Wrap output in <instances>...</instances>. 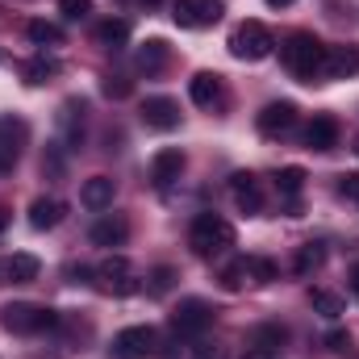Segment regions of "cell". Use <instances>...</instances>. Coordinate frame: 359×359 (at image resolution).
Here are the masks:
<instances>
[{
	"mask_svg": "<svg viewBox=\"0 0 359 359\" xmlns=\"http://www.w3.org/2000/svg\"><path fill=\"white\" fill-rule=\"evenodd\" d=\"M280 63H284L297 80L313 84V80L326 76V46H322L313 34H292V38L280 46Z\"/></svg>",
	"mask_w": 359,
	"mask_h": 359,
	"instance_id": "1",
	"label": "cell"
},
{
	"mask_svg": "<svg viewBox=\"0 0 359 359\" xmlns=\"http://www.w3.org/2000/svg\"><path fill=\"white\" fill-rule=\"evenodd\" d=\"M188 243H192V251L201 259H213V255H222V251L234 247V226L222 213H196V222L188 230Z\"/></svg>",
	"mask_w": 359,
	"mask_h": 359,
	"instance_id": "2",
	"label": "cell"
},
{
	"mask_svg": "<svg viewBox=\"0 0 359 359\" xmlns=\"http://www.w3.org/2000/svg\"><path fill=\"white\" fill-rule=\"evenodd\" d=\"M0 326L8 334H42V330H55L59 326V313L46 309V305H29V301H8L0 309Z\"/></svg>",
	"mask_w": 359,
	"mask_h": 359,
	"instance_id": "3",
	"label": "cell"
},
{
	"mask_svg": "<svg viewBox=\"0 0 359 359\" xmlns=\"http://www.w3.org/2000/svg\"><path fill=\"white\" fill-rule=\"evenodd\" d=\"M271 46H276V38H271V29L264 25V21H243V25L230 34V55L243 59V63H259V59H268Z\"/></svg>",
	"mask_w": 359,
	"mask_h": 359,
	"instance_id": "4",
	"label": "cell"
},
{
	"mask_svg": "<svg viewBox=\"0 0 359 359\" xmlns=\"http://www.w3.org/2000/svg\"><path fill=\"white\" fill-rule=\"evenodd\" d=\"M222 13H226V0H176L172 8L180 29H209L222 21Z\"/></svg>",
	"mask_w": 359,
	"mask_h": 359,
	"instance_id": "5",
	"label": "cell"
},
{
	"mask_svg": "<svg viewBox=\"0 0 359 359\" xmlns=\"http://www.w3.org/2000/svg\"><path fill=\"white\" fill-rule=\"evenodd\" d=\"M96 280H100V288L113 292V297L138 292V276H134V268H130V259H121V255H109V259L96 268Z\"/></svg>",
	"mask_w": 359,
	"mask_h": 359,
	"instance_id": "6",
	"label": "cell"
},
{
	"mask_svg": "<svg viewBox=\"0 0 359 359\" xmlns=\"http://www.w3.org/2000/svg\"><path fill=\"white\" fill-rule=\"evenodd\" d=\"M155 347H159V334L151 326H126L113 339V355L117 359H147V355H155Z\"/></svg>",
	"mask_w": 359,
	"mask_h": 359,
	"instance_id": "7",
	"label": "cell"
},
{
	"mask_svg": "<svg viewBox=\"0 0 359 359\" xmlns=\"http://www.w3.org/2000/svg\"><path fill=\"white\" fill-rule=\"evenodd\" d=\"M255 126H259L264 138H284V134H292V126H297V104H292V100H271V104L259 109Z\"/></svg>",
	"mask_w": 359,
	"mask_h": 359,
	"instance_id": "8",
	"label": "cell"
},
{
	"mask_svg": "<svg viewBox=\"0 0 359 359\" xmlns=\"http://www.w3.org/2000/svg\"><path fill=\"white\" fill-rule=\"evenodd\" d=\"M142 121H147L151 130L168 134V130L180 126V104L172 96H147V100H142Z\"/></svg>",
	"mask_w": 359,
	"mask_h": 359,
	"instance_id": "9",
	"label": "cell"
},
{
	"mask_svg": "<svg viewBox=\"0 0 359 359\" xmlns=\"http://www.w3.org/2000/svg\"><path fill=\"white\" fill-rule=\"evenodd\" d=\"M209 322H213V309L205 301H196V297L192 301H180V309L172 313V330L176 334H201Z\"/></svg>",
	"mask_w": 359,
	"mask_h": 359,
	"instance_id": "10",
	"label": "cell"
},
{
	"mask_svg": "<svg viewBox=\"0 0 359 359\" xmlns=\"http://www.w3.org/2000/svg\"><path fill=\"white\" fill-rule=\"evenodd\" d=\"M230 192H234V201H238L243 213H259L264 209V188H259V180L251 176V172H238V176L230 180Z\"/></svg>",
	"mask_w": 359,
	"mask_h": 359,
	"instance_id": "11",
	"label": "cell"
},
{
	"mask_svg": "<svg viewBox=\"0 0 359 359\" xmlns=\"http://www.w3.org/2000/svg\"><path fill=\"white\" fill-rule=\"evenodd\" d=\"M63 217H67V205H63L59 196H38V201L29 205V226H34V230H55Z\"/></svg>",
	"mask_w": 359,
	"mask_h": 359,
	"instance_id": "12",
	"label": "cell"
},
{
	"mask_svg": "<svg viewBox=\"0 0 359 359\" xmlns=\"http://www.w3.org/2000/svg\"><path fill=\"white\" fill-rule=\"evenodd\" d=\"M180 172H184V151H180V147H163V151L151 159V180H155L159 188H168L172 180H180Z\"/></svg>",
	"mask_w": 359,
	"mask_h": 359,
	"instance_id": "13",
	"label": "cell"
},
{
	"mask_svg": "<svg viewBox=\"0 0 359 359\" xmlns=\"http://www.w3.org/2000/svg\"><path fill=\"white\" fill-rule=\"evenodd\" d=\"M339 142V121L330 117V113H318L313 121H309V130H305V147L309 151H330Z\"/></svg>",
	"mask_w": 359,
	"mask_h": 359,
	"instance_id": "14",
	"label": "cell"
},
{
	"mask_svg": "<svg viewBox=\"0 0 359 359\" xmlns=\"http://www.w3.org/2000/svg\"><path fill=\"white\" fill-rule=\"evenodd\" d=\"M326 76L334 80L359 76V46H326Z\"/></svg>",
	"mask_w": 359,
	"mask_h": 359,
	"instance_id": "15",
	"label": "cell"
},
{
	"mask_svg": "<svg viewBox=\"0 0 359 359\" xmlns=\"http://www.w3.org/2000/svg\"><path fill=\"white\" fill-rule=\"evenodd\" d=\"M188 96L201 104V109H213L222 100V76L217 72H196L192 84H188Z\"/></svg>",
	"mask_w": 359,
	"mask_h": 359,
	"instance_id": "16",
	"label": "cell"
},
{
	"mask_svg": "<svg viewBox=\"0 0 359 359\" xmlns=\"http://www.w3.org/2000/svg\"><path fill=\"white\" fill-rule=\"evenodd\" d=\"M126 238H130V222L126 217H100L92 226V243L96 247H121Z\"/></svg>",
	"mask_w": 359,
	"mask_h": 359,
	"instance_id": "17",
	"label": "cell"
},
{
	"mask_svg": "<svg viewBox=\"0 0 359 359\" xmlns=\"http://www.w3.org/2000/svg\"><path fill=\"white\" fill-rule=\"evenodd\" d=\"M80 201L88 205V209H109L113 205V180L109 176H92L84 188H80Z\"/></svg>",
	"mask_w": 359,
	"mask_h": 359,
	"instance_id": "18",
	"label": "cell"
},
{
	"mask_svg": "<svg viewBox=\"0 0 359 359\" xmlns=\"http://www.w3.org/2000/svg\"><path fill=\"white\" fill-rule=\"evenodd\" d=\"M134 63H138V72H147V76H155V72H163L168 67V42H159V38H151L138 55H134Z\"/></svg>",
	"mask_w": 359,
	"mask_h": 359,
	"instance_id": "19",
	"label": "cell"
},
{
	"mask_svg": "<svg viewBox=\"0 0 359 359\" xmlns=\"http://www.w3.org/2000/svg\"><path fill=\"white\" fill-rule=\"evenodd\" d=\"M96 42H100V46H109V50L126 46V42H130V21H121V17L100 21V25H96Z\"/></svg>",
	"mask_w": 359,
	"mask_h": 359,
	"instance_id": "20",
	"label": "cell"
},
{
	"mask_svg": "<svg viewBox=\"0 0 359 359\" xmlns=\"http://www.w3.org/2000/svg\"><path fill=\"white\" fill-rule=\"evenodd\" d=\"M322 264H326V247H322V243H305V247L297 251V259H292V271H297V276H313Z\"/></svg>",
	"mask_w": 359,
	"mask_h": 359,
	"instance_id": "21",
	"label": "cell"
},
{
	"mask_svg": "<svg viewBox=\"0 0 359 359\" xmlns=\"http://www.w3.org/2000/svg\"><path fill=\"white\" fill-rule=\"evenodd\" d=\"M301 188H305V172H301V168H280V172H276V192H280L288 205H297Z\"/></svg>",
	"mask_w": 359,
	"mask_h": 359,
	"instance_id": "22",
	"label": "cell"
},
{
	"mask_svg": "<svg viewBox=\"0 0 359 359\" xmlns=\"http://www.w3.org/2000/svg\"><path fill=\"white\" fill-rule=\"evenodd\" d=\"M309 301H313V309H318L322 318H330V322H334V318L343 313V297H339V292H326V288H313V292H309Z\"/></svg>",
	"mask_w": 359,
	"mask_h": 359,
	"instance_id": "23",
	"label": "cell"
},
{
	"mask_svg": "<svg viewBox=\"0 0 359 359\" xmlns=\"http://www.w3.org/2000/svg\"><path fill=\"white\" fill-rule=\"evenodd\" d=\"M21 138V134H17ZM17 138H13V121H0V172H8L13 163H17Z\"/></svg>",
	"mask_w": 359,
	"mask_h": 359,
	"instance_id": "24",
	"label": "cell"
},
{
	"mask_svg": "<svg viewBox=\"0 0 359 359\" xmlns=\"http://www.w3.org/2000/svg\"><path fill=\"white\" fill-rule=\"evenodd\" d=\"M8 276H13L17 284H29V280H38V259H34V255H25V251H17V255L8 259Z\"/></svg>",
	"mask_w": 359,
	"mask_h": 359,
	"instance_id": "25",
	"label": "cell"
},
{
	"mask_svg": "<svg viewBox=\"0 0 359 359\" xmlns=\"http://www.w3.org/2000/svg\"><path fill=\"white\" fill-rule=\"evenodd\" d=\"M29 42L34 46H55V42H63V29L59 25H50V21H29Z\"/></svg>",
	"mask_w": 359,
	"mask_h": 359,
	"instance_id": "26",
	"label": "cell"
},
{
	"mask_svg": "<svg viewBox=\"0 0 359 359\" xmlns=\"http://www.w3.org/2000/svg\"><path fill=\"white\" fill-rule=\"evenodd\" d=\"M243 264H247V280H251V284H271V280H276V268H271V259L247 255Z\"/></svg>",
	"mask_w": 359,
	"mask_h": 359,
	"instance_id": "27",
	"label": "cell"
},
{
	"mask_svg": "<svg viewBox=\"0 0 359 359\" xmlns=\"http://www.w3.org/2000/svg\"><path fill=\"white\" fill-rule=\"evenodd\" d=\"M243 284H247V264H243V259H234L230 268L222 271V288H226V292H238Z\"/></svg>",
	"mask_w": 359,
	"mask_h": 359,
	"instance_id": "28",
	"label": "cell"
},
{
	"mask_svg": "<svg viewBox=\"0 0 359 359\" xmlns=\"http://www.w3.org/2000/svg\"><path fill=\"white\" fill-rule=\"evenodd\" d=\"M172 284H176V268H168V264H163V268L151 271V292H155V297H163Z\"/></svg>",
	"mask_w": 359,
	"mask_h": 359,
	"instance_id": "29",
	"label": "cell"
},
{
	"mask_svg": "<svg viewBox=\"0 0 359 359\" xmlns=\"http://www.w3.org/2000/svg\"><path fill=\"white\" fill-rule=\"evenodd\" d=\"M55 72H59V63H55V59H34V63L25 67L29 84H42V80H46V76H55Z\"/></svg>",
	"mask_w": 359,
	"mask_h": 359,
	"instance_id": "30",
	"label": "cell"
},
{
	"mask_svg": "<svg viewBox=\"0 0 359 359\" xmlns=\"http://www.w3.org/2000/svg\"><path fill=\"white\" fill-rule=\"evenodd\" d=\"M326 347H330L334 355H351V351H355V343H351V334H343V330H334V334H326Z\"/></svg>",
	"mask_w": 359,
	"mask_h": 359,
	"instance_id": "31",
	"label": "cell"
},
{
	"mask_svg": "<svg viewBox=\"0 0 359 359\" xmlns=\"http://www.w3.org/2000/svg\"><path fill=\"white\" fill-rule=\"evenodd\" d=\"M339 196H347L351 205H359V172H347V176H339Z\"/></svg>",
	"mask_w": 359,
	"mask_h": 359,
	"instance_id": "32",
	"label": "cell"
},
{
	"mask_svg": "<svg viewBox=\"0 0 359 359\" xmlns=\"http://www.w3.org/2000/svg\"><path fill=\"white\" fill-rule=\"evenodd\" d=\"M59 8H63V17L80 21V17H88L92 13V0H59Z\"/></svg>",
	"mask_w": 359,
	"mask_h": 359,
	"instance_id": "33",
	"label": "cell"
},
{
	"mask_svg": "<svg viewBox=\"0 0 359 359\" xmlns=\"http://www.w3.org/2000/svg\"><path fill=\"white\" fill-rule=\"evenodd\" d=\"M104 96H113V100H121V96H130V80H121V76H104Z\"/></svg>",
	"mask_w": 359,
	"mask_h": 359,
	"instance_id": "34",
	"label": "cell"
},
{
	"mask_svg": "<svg viewBox=\"0 0 359 359\" xmlns=\"http://www.w3.org/2000/svg\"><path fill=\"white\" fill-rule=\"evenodd\" d=\"M243 359H276V355H271L268 347H251V351H247Z\"/></svg>",
	"mask_w": 359,
	"mask_h": 359,
	"instance_id": "35",
	"label": "cell"
},
{
	"mask_svg": "<svg viewBox=\"0 0 359 359\" xmlns=\"http://www.w3.org/2000/svg\"><path fill=\"white\" fill-rule=\"evenodd\" d=\"M351 292H355V297H359V264H355V268H351Z\"/></svg>",
	"mask_w": 359,
	"mask_h": 359,
	"instance_id": "36",
	"label": "cell"
},
{
	"mask_svg": "<svg viewBox=\"0 0 359 359\" xmlns=\"http://www.w3.org/2000/svg\"><path fill=\"white\" fill-rule=\"evenodd\" d=\"M271 8H288V4H297V0H268Z\"/></svg>",
	"mask_w": 359,
	"mask_h": 359,
	"instance_id": "37",
	"label": "cell"
},
{
	"mask_svg": "<svg viewBox=\"0 0 359 359\" xmlns=\"http://www.w3.org/2000/svg\"><path fill=\"white\" fill-rule=\"evenodd\" d=\"M4 226H8V213H4V209H0V230H4Z\"/></svg>",
	"mask_w": 359,
	"mask_h": 359,
	"instance_id": "38",
	"label": "cell"
},
{
	"mask_svg": "<svg viewBox=\"0 0 359 359\" xmlns=\"http://www.w3.org/2000/svg\"><path fill=\"white\" fill-rule=\"evenodd\" d=\"M355 155H359V138H355Z\"/></svg>",
	"mask_w": 359,
	"mask_h": 359,
	"instance_id": "39",
	"label": "cell"
}]
</instances>
